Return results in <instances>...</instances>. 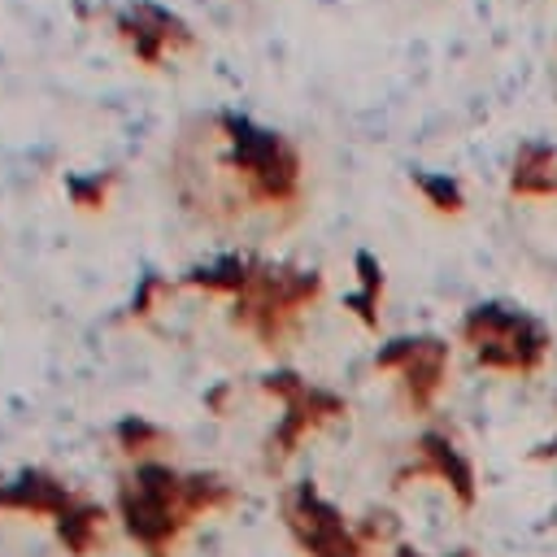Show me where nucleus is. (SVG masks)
Listing matches in <instances>:
<instances>
[{
    "instance_id": "f257e3e1",
    "label": "nucleus",
    "mask_w": 557,
    "mask_h": 557,
    "mask_svg": "<svg viewBox=\"0 0 557 557\" xmlns=\"http://www.w3.org/2000/svg\"><path fill=\"white\" fill-rule=\"evenodd\" d=\"M287 522H292L296 540H300L313 557H366L361 540L344 527L339 509H335L331 500H322L309 483L296 487V500H292V518H287Z\"/></svg>"
},
{
    "instance_id": "f03ea898",
    "label": "nucleus",
    "mask_w": 557,
    "mask_h": 557,
    "mask_svg": "<svg viewBox=\"0 0 557 557\" xmlns=\"http://www.w3.org/2000/svg\"><path fill=\"white\" fill-rule=\"evenodd\" d=\"M117 39H122L148 70H157L170 52L191 48L187 22H178L174 13L157 9V4H135L131 13H122V17H117Z\"/></svg>"
},
{
    "instance_id": "7ed1b4c3",
    "label": "nucleus",
    "mask_w": 557,
    "mask_h": 557,
    "mask_svg": "<svg viewBox=\"0 0 557 557\" xmlns=\"http://www.w3.org/2000/svg\"><path fill=\"white\" fill-rule=\"evenodd\" d=\"M444 361H448V344L444 339H392L379 352V370H400L409 400L418 409L431 405V396L444 383Z\"/></svg>"
},
{
    "instance_id": "20e7f679",
    "label": "nucleus",
    "mask_w": 557,
    "mask_h": 557,
    "mask_svg": "<svg viewBox=\"0 0 557 557\" xmlns=\"http://www.w3.org/2000/svg\"><path fill=\"white\" fill-rule=\"evenodd\" d=\"M0 505L4 509H30V513H65L70 509V492L65 483H57L44 470H26L13 483H0Z\"/></svg>"
},
{
    "instance_id": "39448f33",
    "label": "nucleus",
    "mask_w": 557,
    "mask_h": 557,
    "mask_svg": "<svg viewBox=\"0 0 557 557\" xmlns=\"http://www.w3.org/2000/svg\"><path fill=\"white\" fill-rule=\"evenodd\" d=\"M418 453H422V466H418L422 474H440L457 492L461 505H474V470H470V461L444 435H422L418 440Z\"/></svg>"
},
{
    "instance_id": "423d86ee",
    "label": "nucleus",
    "mask_w": 557,
    "mask_h": 557,
    "mask_svg": "<svg viewBox=\"0 0 557 557\" xmlns=\"http://www.w3.org/2000/svg\"><path fill=\"white\" fill-rule=\"evenodd\" d=\"M100 522H104V513H100L96 505H70V509L57 518V531H61V540H65V548H70L74 557H87L91 544H96Z\"/></svg>"
},
{
    "instance_id": "0eeeda50",
    "label": "nucleus",
    "mask_w": 557,
    "mask_h": 557,
    "mask_svg": "<svg viewBox=\"0 0 557 557\" xmlns=\"http://www.w3.org/2000/svg\"><path fill=\"white\" fill-rule=\"evenodd\" d=\"M117 440H122V448H126V453H144L148 444H161V440H165V431H161V426H152V422H144V418H126V422L117 426Z\"/></svg>"
},
{
    "instance_id": "6e6552de",
    "label": "nucleus",
    "mask_w": 557,
    "mask_h": 557,
    "mask_svg": "<svg viewBox=\"0 0 557 557\" xmlns=\"http://www.w3.org/2000/svg\"><path fill=\"white\" fill-rule=\"evenodd\" d=\"M113 178L117 174H104V178H78V183H70V200L83 209V213H91V209H104V196H109V187H113Z\"/></svg>"
},
{
    "instance_id": "1a4fd4ad",
    "label": "nucleus",
    "mask_w": 557,
    "mask_h": 557,
    "mask_svg": "<svg viewBox=\"0 0 557 557\" xmlns=\"http://www.w3.org/2000/svg\"><path fill=\"white\" fill-rule=\"evenodd\" d=\"M418 187L435 200V209H461V200H457V191H453L448 183H440V178H418Z\"/></svg>"
},
{
    "instance_id": "9d476101",
    "label": "nucleus",
    "mask_w": 557,
    "mask_h": 557,
    "mask_svg": "<svg viewBox=\"0 0 557 557\" xmlns=\"http://www.w3.org/2000/svg\"><path fill=\"white\" fill-rule=\"evenodd\" d=\"M392 557H422V553H418V548H409V544H400ZM457 557H470V553H457Z\"/></svg>"
}]
</instances>
